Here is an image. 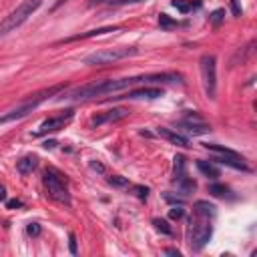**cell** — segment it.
Instances as JSON below:
<instances>
[{"label":"cell","instance_id":"1","mask_svg":"<svg viewBox=\"0 0 257 257\" xmlns=\"http://www.w3.org/2000/svg\"><path fill=\"white\" fill-rule=\"evenodd\" d=\"M143 82V76H126V78H106V80H94L82 86H76L72 90H68L66 94H60L58 98L64 100H88V98H96V96H106V94H114L120 92L124 88H131L135 84Z\"/></svg>","mask_w":257,"mask_h":257},{"label":"cell","instance_id":"2","mask_svg":"<svg viewBox=\"0 0 257 257\" xmlns=\"http://www.w3.org/2000/svg\"><path fill=\"white\" fill-rule=\"evenodd\" d=\"M64 86L62 84H56V86H50V88H44V90H38V92H34V94H30L28 98H24L18 106H14V108H10L6 114H2L0 116V124H6V122H12V120H20V118H24L26 114H30L42 100H46V98H50L52 94H56L58 90H62Z\"/></svg>","mask_w":257,"mask_h":257},{"label":"cell","instance_id":"3","mask_svg":"<svg viewBox=\"0 0 257 257\" xmlns=\"http://www.w3.org/2000/svg\"><path fill=\"white\" fill-rule=\"evenodd\" d=\"M42 185L46 189V195L62 205H70V191H68V183L64 179V175L56 169H46L42 173Z\"/></svg>","mask_w":257,"mask_h":257},{"label":"cell","instance_id":"4","mask_svg":"<svg viewBox=\"0 0 257 257\" xmlns=\"http://www.w3.org/2000/svg\"><path fill=\"white\" fill-rule=\"evenodd\" d=\"M42 6V0H24L20 6H16V10H12L2 22H0V36L16 30L18 26H22L38 8Z\"/></svg>","mask_w":257,"mask_h":257},{"label":"cell","instance_id":"5","mask_svg":"<svg viewBox=\"0 0 257 257\" xmlns=\"http://www.w3.org/2000/svg\"><path fill=\"white\" fill-rule=\"evenodd\" d=\"M139 48L137 46H122V48H106V50H96L92 54H88L82 62L88 66H106L112 62H118L122 58H131L137 56Z\"/></svg>","mask_w":257,"mask_h":257},{"label":"cell","instance_id":"6","mask_svg":"<svg viewBox=\"0 0 257 257\" xmlns=\"http://www.w3.org/2000/svg\"><path fill=\"white\" fill-rule=\"evenodd\" d=\"M199 68H201L205 94L209 98H215V94H217V58L213 54H203L199 60Z\"/></svg>","mask_w":257,"mask_h":257},{"label":"cell","instance_id":"7","mask_svg":"<svg viewBox=\"0 0 257 257\" xmlns=\"http://www.w3.org/2000/svg\"><path fill=\"white\" fill-rule=\"evenodd\" d=\"M72 116H74V110H72V108L60 110V112H56V114H52V116L44 118L32 135H34V137H44V135H48V133H56V131L64 128V126L72 120Z\"/></svg>","mask_w":257,"mask_h":257},{"label":"cell","instance_id":"8","mask_svg":"<svg viewBox=\"0 0 257 257\" xmlns=\"http://www.w3.org/2000/svg\"><path fill=\"white\" fill-rule=\"evenodd\" d=\"M211 235H213V225H211V221H209V217H201L199 221H195L193 223V227H191V249L193 251H201L207 243H209V239H211Z\"/></svg>","mask_w":257,"mask_h":257},{"label":"cell","instance_id":"9","mask_svg":"<svg viewBox=\"0 0 257 257\" xmlns=\"http://www.w3.org/2000/svg\"><path fill=\"white\" fill-rule=\"evenodd\" d=\"M177 126H179L181 131L189 133V135H205V133H211V124L203 122L201 116H197V114H189V112L185 114L183 120L177 122Z\"/></svg>","mask_w":257,"mask_h":257},{"label":"cell","instance_id":"10","mask_svg":"<svg viewBox=\"0 0 257 257\" xmlns=\"http://www.w3.org/2000/svg\"><path fill=\"white\" fill-rule=\"evenodd\" d=\"M124 116H128V110L126 108H110V110H104V112H96L90 118V126H100V124L116 122V120H120Z\"/></svg>","mask_w":257,"mask_h":257},{"label":"cell","instance_id":"11","mask_svg":"<svg viewBox=\"0 0 257 257\" xmlns=\"http://www.w3.org/2000/svg\"><path fill=\"white\" fill-rule=\"evenodd\" d=\"M163 96V88L157 86H143L137 90H128L122 96H114V98H161Z\"/></svg>","mask_w":257,"mask_h":257},{"label":"cell","instance_id":"12","mask_svg":"<svg viewBox=\"0 0 257 257\" xmlns=\"http://www.w3.org/2000/svg\"><path fill=\"white\" fill-rule=\"evenodd\" d=\"M157 135L159 137H163V139H167L169 143H173V145H177V147H189V139L187 137H183L181 133H177V131H171V128H167V126H159L157 128Z\"/></svg>","mask_w":257,"mask_h":257},{"label":"cell","instance_id":"13","mask_svg":"<svg viewBox=\"0 0 257 257\" xmlns=\"http://www.w3.org/2000/svg\"><path fill=\"white\" fill-rule=\"evenodd\" d=\"M116 30H118V26H102V28H94V30H86V32L68 36V38L60 40L58 44H62V42H74V40H84V38H92V36H100V34H106V32H116Z\"/></svg>","mask_w":257,"mask_h":257},{"label":"cell","instance_id":"14","mask_svg":"<svg viewBox=\"0 0 257 257\" xmlns=\"http://www.w3.org/2000/svg\"><path fill=\"white\" fill-rule=\"evenodd\" d=\"M36 167H38V157L36 155H26V157L16 161V169H18L20 175H30Z\"/></svg>","mask_w":257,"mask_h":257},{"label":"cell","instance_id":"15","mask_svg":"<svg viewBox=\"0 0 257 257\" xmlns=\"http://www.w3.org/2000/svg\"><path fill=\"white\" fill-rule=\"evenodd\" d=\"M197 169L207 177V179H219L221 177V173H219V169L213 165V163H207V161H197Z\"/></svg>","mask_w":257,"mask_h":257},{"label":"cell","instance_id":"16","mask_svg":"<svg viewBox=\"0 0 257 257\" xmlns=\"http://www.w3.org/2000/svg\"><path fill=\"white\" fill-rule=\"evenodd\" d=\"M175 163H173V179H175V183L177 181H181V179H185L187 177V171H185V157L183 155H177L175 159H173Z\"/></svg>","mask_w":257,"mask_h":257},{"label":"cell","instance_id":"17","mask_svg":"<svg viewBox=\"0 0 257 257\" xmlns=\"http://www.w3.org/2000/svg\"><path fill=\"white\" fill-rule=\"evenodd\" d=\"M193 213L197 217H213L215 215V207L211 203H207V201H197L195 207H193Z\"/></svg>","mask_w":257,"mask_h":257},{"label":"cell","instance_id":"18","mask_svg":"<svg viewBox=\"0 0 257 257\" xmlns=\"http://www.w3.org/2000/svg\"><path fill=\"white\" fill-rule=\"evenodd\" d=\"M171 4H173V8H177V10L183 12V14H189V12H193L195 8L201 6L199 0H197V2H193V0H173Z\"/></svg>","mask_w":257,"mask_h":257},{"label":"cell","instance_id":"19","mask_svg":"<svg viewBox=\"0 0 257 257\" xmlns=\"http://www.w3.org/2000/svg\"><path fill=\"white\" fill-rule=\"evenodd\" d=\"M209 193H211V195H215V197H221V199H225V197H231V199H233L231 189H229V187H225V185H219V183L209 185Z\"/></svg>","mask_w":257,"mask_h":257},{"label":"cell","instance_id":"20","mask_svg":"<svg viewBox=\"0 0 257 257\" xmlns=\"http://www.w3.org/2000/svg\"><path fill=\"white\" fill-rule=\"evenodd\" d=\"M159 26H161V30H171V28L181 26V22L179 20H173L169 14H159Z\"/></svg>","mask_w":257,"mask_h":257},{"label":"cell","instance_id":"21","mask_svg":"<svg viewBox=\"0 0 257 257\" xmlns=\"http://www.w3.org/2000/svg\"><path fill=\"white\" fill-rule=\"evenodd\" d=\"M108 183H110L112 187H116V189H128V187H131V181H128L126 177H120V175L108 177Z\"/></svg>","mask_w":257,"mask_h":257},{"label":"cell","instance_id":"22","mask_svg":"<svg viewBox=\"0 0 257 257\" xmlns=\"http://www.w3.org/2000/svg\"><path fill=\"white\" fill-rule=\"evenodd\" d=\"M153 225H155L161 233H165V235H173V229L169 227V223H167L165 219H153Z\"/></svg>","mask_w":257,"mask_h":257},{"label":"cell","instance_id":"23","mask_svg":"<svg viewBox=\"0 0 257 257\" xmlns=\"http://www.w3.org/2000/svg\"><path fill=\"white\" fill-rule=\"evenodd\" d=\"M131 189H133V191H135V195H137L139 199H143V201L149 197V189H147V187H143V185H131Z\"/></svg>","mask_w":257,"mask_h":257},{"label":"cell","instance_id":"24","mask_svg":"<svg viewBox=\"0 0 257 257\" xmlns=\"http://www.w3.org/2000/svg\"><path fill=\"white\" fill-rule=\"evenodd\" d=\"M223 14H225V10H223V8L215 10V12L211 14V22H213V24H221V20H223Z\"/></svg>","mask_w":257,"mask_h":257},{"label":"cell","instance_id":"25","mask_svg":"<svg viewBox=\"0 0 257 257\" xmlns=\"http://www.w3.org/2000/svg\"><path fill=\"white\" fill-rule=\"evenodd\" d=\"M185 215V209H181V207H173L171 211H169V217L171 219H181Z\"/></svg>","mask_w":257,"mask_h":257},{"label":"cell","instance_id":"26","mask_svg":"<svg viewBox=\"0 0 257 257\" xmlns=\"http://www.w3.org/2000/svg\"><path fill=\"white\" fill-rule=\"evenodd\" d=\"M26 231H28V235L36 237V235H40V225H38V223H28Z\"/></svg>","mask_w":257,"mask_h":257},{"label":"cell","instance_id":"27","mask_svg":"<svg viewBox=\"0 0 257 257\" xmlns=\"http://www.w3.org/2000/svg\"><path fill=\"white\" fill-rule=\"evenodd\" d=\"M68 247H70V253H72V255H76V251H78V249H76V239H74V235H72V233L68 235Z\"/></svg>","mask_w":257,"mask_h":257},{"label":"cell","instance_id":"28","mask_svg":"<svg viewBox=\"0 0 257 257\" xmlns=\"http://www.w3.org/2000/svg\"><path fill=\"white\" fill-rule=\"evenodd\" d=\"M135 2H143V0H110V6H124V4H135Z\"/></svg>","mask_w":257,"mask_h":257},{"label":"cell","instance_id":"29","mask_svg":"<svg viewBox=\"0 0 257 257\" xmlns=\"http://www.w3.org/2000/svg\"><path fill=\"white\" fill-rule=\"evenodd\" d=\"M6 207H8V209H18V207H22V201H20V199H12V201H6Z\"/></svg>","mask_w":257,"mask_h":257},{"label":"cell","instance_id":"30","mask_svg":"<svg viewBox=\"0 0 257 257\" xmlns=\"http://www.w3.org/2000/svg\"><path fill=\"white\" fill-rule=\"evenodd\" d=\"M231 8H233V14H235V16H239V14H241V8H239L237 0H231Z\"/></svg>","mask_w":257,"mask_h":257},{"label":"cell","instance_id":"31","mask_svg":"<svg viewBox=\"0 0 257 257\" xmlns=\"http://www.w3.org/2000/svg\"><path fill=\"white\" fill-rule=\"evenodd\" d=\"M0 201H6V189H4V185H0Z\"/></svg>","mask_w":257,"mask_h":257},{"label":"cell","instance_id":"32","mask_svg":"<svg viewBox=\"0 0 257 257\" xmlns=\"http://www.w3.org/2000/svg\"><path fill=\"white\" fill-rule=\"evenodd\" d=\"M92 169H96V171H100V173L104 171V167H102L100 163H92Z\"/></svg>","mask_w":257,"mask_h":257},{"label":"cell","instance_id":"33","mask_svg":"<svg viewBox=\"0 0 257 257\" xmlns=\"http://www.w3.org/2000/svg\"><path fill=\"white\" fill-rule=\"evenodd\" d=\"M54 145H56V143H54V141H46V143H44V147H46V149H52V147H54Z\"/></svg>","mask_w":257,"mask_h":257},{"label":"cell","instance_id":"34","mask_svg":"<svg viewBox=\"0 0 257 257\" xmlns=\"http://www.w3.org/2000/svg\"><path fill=\"white\" fill-rule=\"evenodd\" d=\"M167 253H169V255H177V257H179V255H181V253H179V251H177V249H167Z\"/></svg>","mask_w":257,"mask_h":257}]
</instances>
